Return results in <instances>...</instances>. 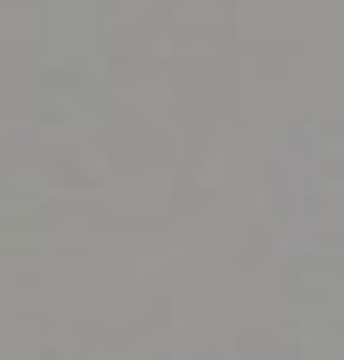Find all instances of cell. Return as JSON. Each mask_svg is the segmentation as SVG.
Wrapping results in <instances>:
<instances>
[]
</instances>
